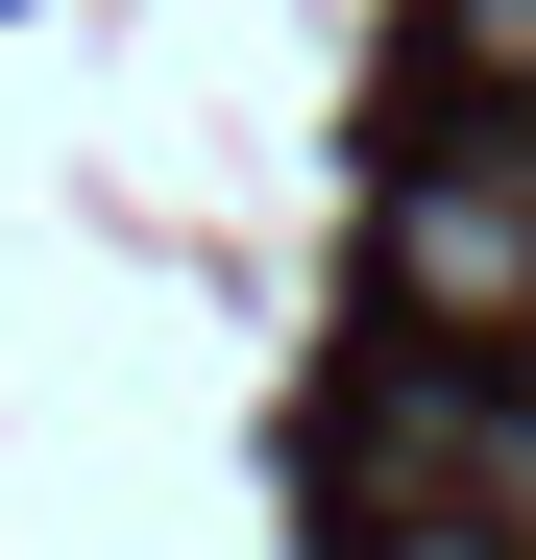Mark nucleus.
<instances>
[{
	"mask_svg": "<svg viewBox=\"0 0 536 560\" xmlns=\"http://www.w3.org/2000/svg\"><path fill=\"white\" fill-rule=\"evenodd\" d=\"M391 293L464 317V341H536V171H512V147H464V171L391 196Z\"/></svg>",
	"mask_w": 536,
	"mask_h": 560,
	"instance_id": "f257e3e1",
	"label": "nucleus"
}]
</instances>
